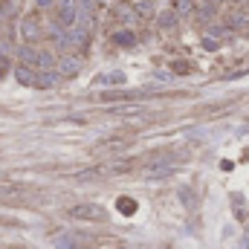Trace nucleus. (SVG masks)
Listing matches in <instances>:
<instances>
[{"label": "nucleus", "instance_id": "17", "mask_svg": "<svg viewBox=\"0 0 249 249\" xmlns=\"http://www.w3.org/2000/svg\"><path fill=\"white\" fill-rule=\"evenodd\" d=\"M119 209H122V212H133V203H127V200H122V203H119Z\"/></svg>", "mask_w": 249, "mask_h": 249}, {"label": "nucleus", "instance_id": "15", "mask_svg": "<svg viewBox=\"0 0 249 249\" xmlns=\"http://www.w3.org/2000/svg\"><path fill=\"white\" fill-rule=\"evenodd\" d=\"M20 191H26L23 186H0V194H20Z\"/></svg>", "mask_w": 249, "mask_h": 249}, {"label": "nucleus", "instance_id": "12", "mask_svg": "<svg viewBox=\"0 0 249 249\" xmlns=\"http://www.w3.org/2000/svg\"><path fill=\"white\" fill-rule=\"evenodd\" d=\"M102 99H105V102H124V99H136V96H133V93H105Z\"/></svg>", "mask_w": 249, "mask_h": 249}, {"label": "nucleus", "instance_id": "19", "mask_svg": "<svg viewBox=\"0 0 249 249\" xmlns=\"http://www.w3.org/2000/svg\"><path fill=\"white\" fill-rule=\"evenodd\" d=\"M50 3H53V0H38V6H50Z\"/></svg>", "mask_w": 249, "mask_h": 249}, {"label": "nucleus", "instance_id": "2", "mask_svg": "<svg viewBox=\"0 0 249 249\" xmlns=\"http://www.w3.org/2000/svg\"><path fill=\"white\" fill-rule=\"evenodd\" d=\"M58 70H61V75H75V72L81 70V61H78L75 55H64L61 64H58Z\"/></svg>", "mask_w": 249, "mask_h": 249}, {"label": "nucleus", "instance_id": "8", "mask_svg": "<svg viewBox=\"0 0 249 249\" xmlns=\"http://www.w3.org/2000/svg\"><path fill=\"white\" fill-rule=\"evenodd\" d=\"M113 41H116L119 47H133V44H136V35H133V32H127V29H122V32H116V35H113Z\"/></svg>", "mask_w": 249, "mask_h": 249}, {"label": "nucleus", "instance_id": "9", "mask_svg": "<svg viewBox=\"0 0 249 249\" xmlns=\"http://www.w3.org/2000/svg\"><path fill=\"white\" fill-rule=\"evenodd\" d=\"M18 55H20V61L26 64V67H32V64L38 61V53H35L32 47H20V53H18Z\"/></svg>", "mask_w": 249, "mask_h": 249}, {"label": "nucleus", "instance_id": "21", "mask_svg": "<svg viewBox=\"0 0 249 249\" xmlns=\"http://www.w3.org/2000/svg\"><path fill=\"white\" fill-rule=\"evenodd\" d=\"M238 3H241V0H238Z\"/></svg>", "mask_w": 249, "mask_h": 249}, {"label": "nucleus", "instance_id": "7", "mask_svg": "<svg viewBox=\"0 0 249 249\" xmlns=\"http://www.w3.org/2000/svg\"><path fill=\"white\" fill-rule=\"evenodd\" d=\"M247 23H249V15H247V12H235V15L226 20V26H229V29H241V26H247Z\"/></svg>", "mask_w": 249, "mask_h": 249}, {"label": "nucleus", "instance_id": "14", "mask_svg": "<svg viewBox=\"0 0 249 249\" xmlns=\"http://www.w3.org/2000/svg\"><path fill=\"white\" fill-rule=\"evenodd\" d=\"M23 32H26V38H35L38 35V26L32 20H23Z\"/></svg>", "mask_w": 249, "mask_h": 249}, {"label": "nucleus", "instance_id": "6", "mask_svg": "<svg viewBox=\"0 0 249 249\" xmlns=\"http://www.w3.org/2000/svg\"><path fill=\"white\" fill-rule=\"evenodd\" d=\"M55 81H58V72H53V70H47V72H41V75L35 78L38 87H55Z\"/></svg>", "mask_w": 249, "mask_h": 249}, {"label": "nucleus", "instance_id": "11", "mask_svg": "<svg viewBox=\"0 0 249 249\" xmlns=\"http://www.w3.org/2000/svg\"><path fill=\"white\" fill-rule=\"evenodd\" d=\"M53 64H55L53 53H38V61H35V67H41V70H53Z\"/></svg>", "mask_w": 249, "mask_h": 249}, {"label": "nucleus", "instance_id": "20", "mask_svg": "<svg viewBox=\"0 0 249 249\" xmlns=\"http://www.w3.org/2000/svg\"><path fill=\"white\" fill-rule=\"evenodd\" d=\"M209 3H214V6H217V3H220V0H209Z\"/></svg>", "mask_w": 249, "mask_h": 249}, {"label": "nucleus", "instance_id": "13", "mask_svg": "<svg viewBox=\"0 0 249 249\" xmlns=\"http://www.w3.org/2000/svg\"><path fill=\"white\" fill-rule=\"evenodd\" d=\"M174 6H177V15H188L191 6H194V0H174Z\"/></svg>", "mask_w": 249, "mask_h": 249}, {"label": "nucleus", "instance_id": "5", "mask_svg": "<svg viewBox=\"0 0 249 249\" xmlns=\"http://www.w3.org/2000/svg\"><path fill=\"white\" fill-rule=\"evenodd\" d=\"M124 145H127V139H119V136H116V139H105V142H99L96 151H119V148H124Z\"/></svg>", "mask_w": 249, "mask_h": 249}, {"label": "nucleus", "instance_id": "10", "mask_svg": "<svg viewBox=\"0 0 249 249\" xmlns=\"http://www.w3.org/2000/svg\"><path fill=\"white\" fill-rule=\"evenodd\" d=\"M177 23V12H162L160 15V29H171Z\"/></svg>", "mask_w": 249, "mask_h": 249}, {"label": "nucleus", "instance_id": "3", "mask_svg": "<svg viewBox=\"0 0 249 249\" xmlns=\"http://www.w3.org/2000/svg\"><path fill=\"white\" fill-rule=\"evenodd\" d=\"M15 78H18L20 84H35V72H32L26 64H20V67L15 70Z\"/></svg>", "mask_w": 249, "mask_h": 249}, {"label": "nucleus", "instance_id": "18", "mask_svg": "<svg viewBox=\"0 0 249 249\" xmlns=\"http://www.w3.org/2000/svg\"><path fill=\"white\" fill-rule=\"evenodd\" d=\"M174 70H177V72H188L191 67H188V64H174Z\"/></svg>", "mask_w": 249, "mask_h": 249}, {"label": "nucleus", "instance_id": "4", "mask_svg": "<svg viewBox=\"0 0 249 249\" xmlns=\"http://www.w3.org/2000/svg\"><path fill=\"white\" fill-rule=\"evenodd\" d=\"M232 209H235V217L238 220H247V200L241 194H232Z\"/></svg>", "mask_w": 249, "mask_h": 249}, {"label": "nucleus", "instance_id": "16", "mask_svg": "<svg viewBox=\"0 0 249 249\" xmlns=\"http://www.w3.org/2000/svg\"><path fill=\"white\" fill-rule=\"evenodd\" d=\"M136 9H139L142 15H151V0H139V3H136Z\"/></svg>", "mask_w": 249, "mask_h": 249}, {"label": "nucleus", "instance_id": "1", "mask_svg": "<svg viewBox=\"0 0 249 249\" xmlns=\"http://www.w3.org/2000/svg\"><path fill=\"white\" fill-rule=\"evenodd\" d=\"M72 220H105V209L96 206V203H81V206H72L67 212Z\"/></svg>", "mask_w": 249, "mask_h": 249}]
</instances>
